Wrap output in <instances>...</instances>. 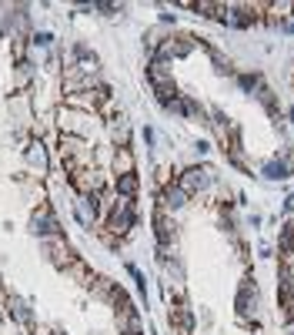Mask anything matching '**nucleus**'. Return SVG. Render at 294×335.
I'll use <instances>...</instances> for the list:
<instances>
[{
    "mask_svg": "<svg viewBox=\"0 0 294 335\" xmlns=\"http://www.w3.org/2000/svg\"><path fill=\"white\" fill-rule=\"evenodd\" d=\"M130 221H134L130 201H127V198H120V201H117V208H114V221H111V228H114V232H127Z\"/></svg>",
    "mask_w": 294,
    "mask_h": 335,
    "instance_id": "nucleus-1",
    "label": "nucleus"
},
{
    "mask_svg": "<svg viewBox=\"0 0 294 335\" xmlns=\"http://www.w3.org/2000/svg\"><path fill=\"white\" fill-rule=\"evenodd\" d=\"M207 181H211V178H207V171H201V168H191V171H184L181 188L191 194V191H201V188H207Z\"/></svg>",
    "mask_w": 294,
    "mask_h": 335,
    "instance_id": "nucleus-2",
    "label": "nucleus"
},
{
    "mask_svg": "<svg viewBox=\"0 0 294 335\" xmlns=\"http://www.w3.org/2000/svg\"><path fill=\"white\" fill-rule=\"evenodd\" d=\"M254 305H257L254 288L244 285V288H241V295H238V312H241V315H251V312H254Z\"/></svg>",
    "mask_w": 294,
    "mask_h": 335,
    "instance_id": "nucleus-3",
    "label": "nucleus"
},
{
    "mask_svg": "<svg viewBox=\"0 0 294 335\" xmlns=\"http://www.w3.org/2000/svg\"><path fill=\"white\" fill-rule=\"evenodd\" d=\"M34 232H37V235H54L57 232V225H54V218H47V215H44V218H34Z\"/></svg>",
    "mask_w": 294,
    "mask_h": 335,
    "instance_id": "nucleus-4",
    "label": "nucleus"
},
{
    "mask_svg": "<svg viewBox=\"0 0 294 335\" xmlns=\"http://www.w3.org/2000/svg\"><path fill=\"white\" fill-rule=\"evenodd\" d=\"M117 191L124 194V198H130V194L137 191V178H134V175H124V178L117 181Z\"/></svg>",
    "mask_w": 294,
    "mask_h": 335,
    "instance_id": "nucleus-5",
    "label": "nucleus"
},
{
    "mask_svg": "<svg viewBox=\"0 0 294 335\" xmlns=\"http://www.w3.org/2000/svg\"><path fill=\"white\" fill-rule=\"evenodd\" d=\"M184 198H187V191H184L181 184H177V188H171V191H167V205H171V208H181V205H184Z\"/></svg>",
    "mask_w": 294,
    "mask_h": 335,
    "instance_id": "nucleus-6",
    "label": "nucleus"
},
{
    "mask_svg": "<svg viewBox=\"0 0 294 335\" xmlns=\"http://www.w3.org/2000/svg\"><path fill=\"white\" fill-rule=\"evenodd\" d=\"M268 178H287V164H268Z\"/></svg>",
    "mask_w": 294,
    "mask_h": 335,
    "instance_id": "nucleus-7",
    "label": "nucleus"
},
{
    "mask_svg": "<svg viewBox=\"0 0 294 335\" xmlns=\"http://www.w3.org/2000/svg\"><path fill=\"white\" fill-rule=\"evenodd\" d=\"M14 312H17V315H20L24 322H30V312H27V305H24V302H14Z\"/></svg>",
    "mask_w": 294,
    "mask_h": 335,
    "instance_id": "nucleus-8",
    "label": "nucleus"
},
{
    "mask_svg": "<svg viewBox=\"0 0 294 335\" xmlns=\"http://www.w3.org/2000/svg\"><path fill=\"white\" fill-rule=\"evenodd\" d=\"M117 168H124V171H127V168H130V154H117Z\"/></svg>",
    "mask_w": 294,
    "mask_h": 335,
    "instance_id": "nucleus-9",
    "label": "nucleus"
},
{
    "mask_svg": "<svg viewBox=\"0 0 294 335\" xmlns=\"http://www.w3.org/2000/svg\"><path fill=\"white\" fill-rule=\"evenodd\" d=\"M137 335H141V332H137Z\"/></svg>",
    "mask_w": 294,
    "mask_h": 335,
    "instance_id": "nucleus-10",
    "label": "nucleus"
}]
</instances>
